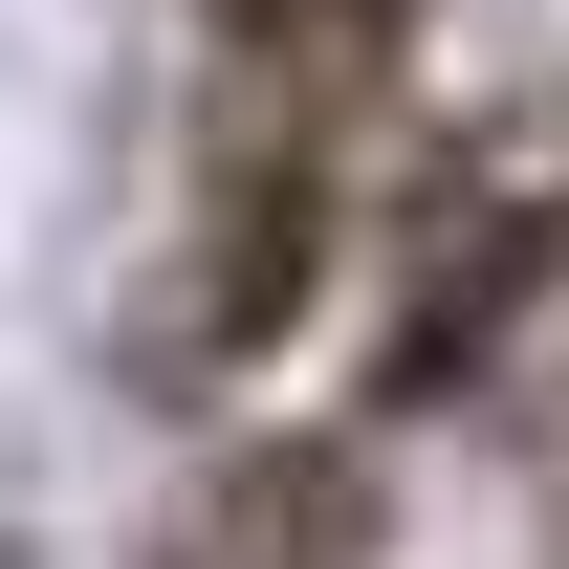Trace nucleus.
<instances>
[{"label":"nucleus","instance_id":"f257e3e1","mask_svg":"<svg viewBox=\"0 0 569 569\" xmlns=\"http://www.w3.org/2000/svg\"><path fill=\"white\" fill-rule=\"evenodd\" d=\"M0 569H569L526 0H0Z\"/></svg>","mask_w":569,"mask_h":569}]
</instances>
